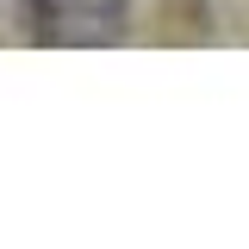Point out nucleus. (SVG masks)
Returning a JSON list of instances; mask_svg holds the SVG:
<instances>
[{
	"label": "nucleus",
	"instance_id": "f257e3e1",
	"mask_svg": "<svg viewBox=\"0 0 249 249\" xmlns=\"http://www.w3.org/2000/svg\"><path fill=\"white\" fill-rule=\"evenodd\" d=\"M25 19H31V37L44 44H119L131 31V13L124 0H25Z\"/></svg>",
	"mask_w": 249,
	"mask_h": 249
}]
</instances>
